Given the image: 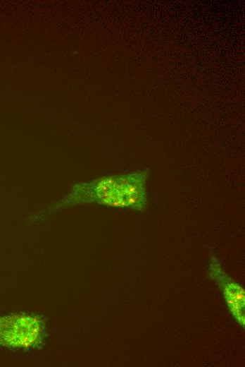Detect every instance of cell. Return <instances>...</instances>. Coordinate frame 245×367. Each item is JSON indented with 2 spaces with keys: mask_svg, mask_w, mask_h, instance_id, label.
Wrapping results in <instances>:
<instances>
[{
  "mask_svg": "<svg viewBox=\"0 0 245 367\" xmlns=\"http://www.w3.org/2000/svg\"><path fill=\"white\" fill-rule=\"evenodd\" d=\"M149 175V169H145L77 183L49 212L86 204L144 211L147 206L146 185Z\"/></svg>",
  "mask_w": 245,
  "mask_h": 367,
  "instance_id": "1",
  "label": "cell"
},
{
  "mask_svg": "<svg viewBox=\"0 0 245 367\" xmlns=\"http://www.w3.org/2000/svg\"><path fill=\"white\" fill-rule=\"evenodd\" d=\"M208 275L222 291L227 308L234 320L244 328L245 293L244 289L232 279L223 270L219 260L212 257L208 265Z\"/></svg>",
  "mask_w": 245,
  "mask_h": 367,
  "instance_id": "2",
  "label": "cell"
},
{
  "mask_svg": "<svg viewBox=\"0 0 245 367\" xmlns=\"http://www.w3.org/2000/svg\"><path fill=\"white\" fill-rule=\"evenodd\" d=\"M45 336L43 320L37 315L17 314V349L29 351L39 347Z\"/></svg>",
  "mask_w": 245,
  "mask_h": 367,
  "instance_id": "3",
  "label": "cell"
},
{
  "mask_svg": "<svg viewBox=\"0 0 245 367\" xmlns=\"http://www.w3.org/2000/svg\"><path fill=\"white\" fill-rule=\"evenodd\" d=\"M0 346L17 349V314L0 317Z\"/></svg>",
  "mask_w": 245,
  "mask_h": 367,
  "instance_id": "4",
  "label": "cell"
}]
</instances>
